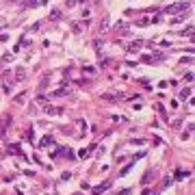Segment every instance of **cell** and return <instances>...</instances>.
Masks as SVG:
<instances>
[{
    "instance_id": "ba28073f",
    "label": "cell",
    "mask_w": 195,
    "mask_h": 195,
    "mask_svg": "<svg viewBox=\"0 0 195 195\" xmlns=\"http://www.w3.org/2000/svg\"><path fill=\"white\" fill-rule=\"evenodd\" d=\"M128 50H130V52H139V50H141V41H132V43L128 46Z\"/></svg>"
},
{
    "instance_id": "2e32d148",
    "label": "cell",
    "mask_w": 195,
    "mask_h": 195,
    "mask_svg": "<svg viewBox=\"0 0 195 195\" xmlns=\"http://www.w3.org/2000/svg\"><path fill=\"white\" fill-rule=\"evenodd\" d=\"M65 93H67V89H65V87H63V89H59V91H54V93H52V95H54V98H57V95H65Z\"/></svg>"
},
{
    "instance_id": "6da1fadb",
    "label": "cell",
    "mask_w": 195,
    "mask_h": 195,
    "mask_svg": "<svg viewBox=\"0 0 195 195\" xmlns=\"http://www.w3.org/2000/svg\"><path fill=\"white\" fill-rule=\"evenodd\" d=\"M180 11H189V2H176V5H169L165 9V13H169V15H176Z\"/></svg>"
},
{
    "instance_id": "277c9868",
    "label": "cell",
    "mask_w": 195,
    "mask_h": 195,
    "mask_svg": "<svg viewBox=\"0 0 195 195\" xmlns=\"http://www.w3.org/2000/svg\"><path fill=\"white\" fill-rule=\"evenodd\" d=\"M24 78H26V69H24V67H17V69H15V80L20 83V80H24Z\"/></svg>"
},
{
    "instance_id": "7a4b0ae2",
    "label": "cell",
    "mask_w": 195,
    "mask_h": 195,
    "mask_svg": "<svg viewBox=\"0 0 195 195\" xmlns=\"http://www.w3.org/2000/svg\"><path fill=\"white\" fill-rule=\"evenodd\" d=\"M11 115H5L2 117V121H0V137H5V132H7V128H9V124H11Z\"/></svg>"
},
{
    "instance_id": "ac0fdd59",
    "label": "cell",
    "mask_w": 195,
    "mask_h": 195,
    "mask_svg": "<svg viewBox=\"0 0 195 195\" xmlns=\"http://www.w3.org/2000/svg\"><path fill=\"white\" fill-rule=\"evenodd\" d=\"M184 80H186V83H191V80H193V72H189V74L184 76Z\"/></svg>"
},
{
    "instance_id": "44dd1931",
    "label": "cell",
    "mask_w": 195,
    "mask_h": 195,
    "mask_svg": "<svg viewBox=\"0 0 195 195\" xmlns=\"http://www.w3.org/2000/svg\"><path fill=\"white\" fill-rule=\"evenodd\" d=\"M11 2H20V0H11Z\"/></svg>"
},
{
    "instance_id": "e0dca14e",
    "label": "cell",
    "mask_w": 195,
    "mask_h": 195,
    "mask_svg": "<svg viewBox=\"0 0 195 195\" xmlns=\"http://www.w3.org/2000/svg\"><path fill=\"white\" fill-rule=\"evenodd\" d=\"M89 154H91V152H89V150H80V152H78V156H80V158H87V156H89Z\"/></svg>"
},
{
    "instance_id": "9c48e42d",
    "label": "cell",
    "mask_w": 195,
    "mask_h": 195,
    "mask_svg": "<svg viewBox=\"0 0 195 195\" xmlns=\"http://www.w3.org/2000/svg\"><path fill=\"white\" fill-rule=\"evenodd\" d=\"M39 5H46V0H28L24 7H39Z\"/></svg>"
},
{
    "instance_id": "d6986e66",
    "label": "cell",
    "mask_w": 195,
    "mask_h": 195,
    "mask_svg": "<svg viewBox=\"0 0 195 195\" xmlns=\"http://www.w3.org/2000/svg\"><path fill=\"white\" fill-rule=\"evenodd\" d=\"M50 17H52V20H59V17H61V13H59V11H52V15H50Z\"/></svg>"
},
{
    "instance_id": "9a60e30c",
    "label": "cell",
    "mask_w": 195,
    "mask_h": 195,
    "mask_svg": "<svg viewBox=\"0 0 195 195\" xmlns=\"http://www.w3.org/2000/svg\"><path fill=\"white\" fill-rule=\"evenodd\" d=\"M117 98H119V100H124V95H117ZM104 100H115V95H111V93H106V95H104Z\"/></svg>"
},
{
    "instance_id": "8fae6325",
    "label": "cell",
    "mask_w": 195,
    "mask_h": 195,
    "mask_svg": "<svg viewBox=\"0 0 195 195\" xmlns=\"http://www.w3.org/2000/svg\"><path fill=\"white\" fill-rule=\"evenodd\" d=\"M191 130H193V124H189V128L182 132V139H189V137H191Z\"/></svg>"
},
{
    "instance_id": "5b68a950",
    "label": "cell",
    "mask_w": 195,
    "mask_h": 195,
    "mask_svg": "<svg viewBox=\"0 0 195 195\" xmlns=\"http://www.w3.org/2000/svg\"><path fill=\"white\" fill-rule=\"evenodd\" d=\"M9 152H11V154H17V156H24L22 150H20V143H11V145H9Z\"/></svg>"
},
{
    "instance_id": "52a82bcc",
    "label": "cell",
    "mask_w": 195,
    "mask_h": 195,
    "mask_svg": "<svg viewBox=\"0 0 195 195\" xmlns=\"http://www.w3.org/2000/svg\"><path fill=\"white\" fill-rule=\"evenodd\" d=\"M52 143H54V139H52L50 134H46V137L41 139V148H48V145H52Z\"/></svg>"
},
{
    "instance_id": "ffe728a7",
    "label": "cell",
    "mask_w": 195,
    "mask_h": 195,
    "mask_svg": "<svg viewBox=\"0 0 195 195\" xmlns=\"http://www.w3.org/2000/svg\"><path fill=\"white\" fill-rule=\"evenodd\" d=\"M74 5H78V0H67V7H74Z\"/></svg>"
},
{
    "instance_id": "30bf717a",
    "label": "cell",
    "mask_w": 195,
    "mask_h": 195,
    "mask_svg": "<svg viewBox=\"0 0 195 195\" xmlns=\"http://www.w3.org/2000/svg\"><path fill=\"white\" fill-rule=\"evenodd\" d=\"M106 189H109V182H104L102 186H95V189H93V193H95V195H100V193H104Z\"/></svg>"
},
{
    "instance_id": "7c38bea8",
    "label": "cell",
    "mask_w": 195,
    "mask_h": 195,
    "mask_svg": "<svg viewBox=\"0 0 195 195\" xmlns=\"http://www.w3.org/2000/svg\"><path fill=\"white\" fill-rule=\"evenodd\" d=\"M26 139H28V141H35V130H33V128L26 130Z\"/></svg>"
},
{
    "instance_id": "3957f363",
    "label": "cell",
    "mask_w": 195,
    "mask_h": 195,
    "mask_svg": "<svg viewBox=\"0 0 195 195\" xmlns=\"http://www.w3.org/2000/svg\"><path fill=\"white\" fill-rule=\"evenodd\" d=\"M63 109L61 106H50V104H46V115H61Z\"/></svg>"
},
{
    "instance_id": "7402d4cb",
    "label": "cell",
    "mask_w": 195,
    "mask_h": 195,
    "mask_svg": "<svg viewBox=\"0 0 195 195\" xmlns=\"http://www.w3.org/2000/svg\"><path fill=\"white\" fill-rule=\"evenodd\" d=\"M76 195H78V193H76Z\"/></svg>"
},
{
    "instance_id": "8992f818",
    "label": "cell",
    "mask_w": 195,
    "mask_h": 195,
    "mask_svg": "<svg viewBox=\"0 0 195 195\" xmlns=\"http://www.w3.org/2000/svg\"><path fill=\"white\" fill-rule=\"evenodd\" d=\"M109 24H111V17L109 15H104L102 17V22H100V31L104 33V31H109Z\"/></svg>"
},
{
    "instance_id": "5bb4252c",
    "label": "cell",
    "mask_w": 195,
    "mask_h": 195,
    "mask_svg": "<svg viewBox=\"0 0 195 195\" xmlns=\"http://www.w3.org/2000/svg\"><path fill=\"white\" fill-rule=\"evenodd\" d=\"M130 167H132V163H130V165H126V167H124V169H121V171H119V176H126V174H128V171H130Z\"/></svg>"
},
{
    "instance_id": "4fadbf2b",
    "label": "cell",
    "mask_w": 195,
    "mask_h": 195,
    "mask_svg": "<svg viewBox=\"0 0 195 195\" xmlns=\"http://www.w3.org/2000/svg\"><path fill=\"white\" fill-rule=\"evenodd\" d=\"M189 95H191V89H182V93H180V98H182V100H186Z\"/></svg>"
}]
</instances>
